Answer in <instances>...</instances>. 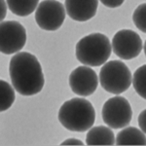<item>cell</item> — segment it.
Masks as SVG:
<instances>
[{
    "label": "cell",
    "instance_id": "52a82bcc",
    "mask_svg": "<svg viewBox=\"0 0 146 146\" xmlns=\"http://www.w3.org/2000/svg\"><path fill=\"white\" fill-rule=\"evenodd\" d=\"M0 50L4 55L19 53L27 43V30L17 21H3L0 23Z\"/></svg>",
    "mask_w": 146,
    "mask_h": 146
},
{
    "label": "cell",
    "instance_id": "ba28073f",
    "mask_svg": "<svg viewBox=\"0 0 146 146\" xmlns=\"http://www.w3.org/2000/svg\"><path fill=\"white\" fill-rule=\"evenodd\" d=\"M111 45L115 55L125 60L136 58L143 48L140 36L131 29L119 30L113 36Z\"/></svg>",
    "mask_w": 146,
    "mask_h": 146
},
{
    "label": "cell",
    "instance_id": "9c48e42d",
    "mask_svg": "<svg viewBox=\"0 0 146 146\" xmlns=\"http://www.w3.org/2000/svg\"><path fill=\"white\" fill-rule=\"evenodd\" d=\"M70 89L74 94L81 96H89L96 91L98 77L90 66L81 65L70 73L68 78Z\"/></svg>",
    "mask_w": 146,
    "mask_h": 146
},
{
    "label": "cell",
    "instance_id": "8fae6325",
    "mask_svg": "<svg viewBox=\"0 0 146 146\" xmlns=\"http://www.w3.org/2000/svg\"><path fill=\"white\" fill-rule=\"evenodd\" d=\"M86 144L90 146L115 144V135L112 129L105 126L92 127L86 136Z\"/></svg>",
    "mask_w": 146,
    "mask_h": 146
},
{
    "label": "cell",
    "instance_id": "4fadbf2b",
    "mask_svg": "<svg viewBox=\"0 0 146 146\" xmlns=\"http://www.w3.org/2000/svg\"><path fill=\"white\" fill-rule=\"evenodd\" d=\"M8 8L19 17H27L38 7L39 0H6Z\"/></svg>",
    "mask_w": 146,
    "mask_h": 146
},
{
    "label": "cell",
    "instance_id": "3957f363",
    "mask_svg": "<svg viewBox=\"0 0 146 146\" xmlns=\"http://www.w3.org/2000/svg\"><path fill=\"white\" fill-rule=\"evenodd\" d=\"M112 45L106 35L92 33L83 37L75 47V56L79 62L87 66H100L110 58Z\"/></svg>",
    "mask_w": 146,
    "mask_h": 146
},
{
    "label": "cell",
    "instance_id": "30bf717a",
    "mask_svg": "<svg viewBox=\"0 0 146 146\" xmlns=\"http://www.w3.org/2000/svg\"><path fill=\"white\" fill-rule=\"evenodd\" d=\"M65 10L76 22H87L96 16L98 0H65Z\"/></svg>",
    "mask_w": 146,
    "mask_h": 146
},
{
    "label": "cell",
    "instance_id": "e0dca14e",
    "mask_svg": "<svg viewBox=\"0 0 146 146\" xmlns=\"http://www.w3.org/2000/svg\"><path fill=\"white\" fill-rule=\"evenodd\" d=\"M101 3L107 8H118L125 2V0H100Z\"/></svg>",
    "mask_w": 146,
    "mask_h": 146
},
{
    "label": "cell",
    "instance_id": "ac0fdd59",
    "mask_svg": "<svg viewBox=\"0 0 146 146\" xmlns=\"http://www.w3.org/2000/svg\"><path fill=\"white\" fill-rule=\"evenodd\" d=\"M138 125H139V128L141 131L146 135V109L140 112V114L138 115Z\"/></svg>",
    "mask_w": 146,
    "mask_h": 146
},
{
    "label": "cell",
    "instance_id": "2e32d148",
    "mask_svg": "<svg viewBox=\"0 0 146 146\" xmlns=\"http://www.w3.org/2000/svg\"><path fill=\"white\" fill-rule=\"evenodd\" d=\"M133 22L136 28L146 33V3L138 5L133 11Z\"/></svg>",
    "mask_w": 146,
    "mask_h": 146
},
{
    "label": "cell",
    "instance_id": "7c38bea8",
    "mask_svg": "<svg viewBox=\"0 0 146 146\" xmlns=\"http://www.w3.org/2000/svg\"><path fill=\"white\" fill-rule=\"evenodd\" d=\"M116 145H146V135L135 127H125L115 138Z\"/></svg>",
    "mask_w": 146,
    "mask_h": 146
},
{
    "label": "cell",
    "instance_id": "9a60e30c",
    "mask_svg": "<svg viewBox=\"0 0 146 146\" xmlns=\"http://www.w3.org/2000/svg\"><path fill=\"white\" fill-rule=\"evenodd\" d=\"M133 86L136 94L146 100V64L141 65L133 73Z\"/></svg>",
    "mask_w": 146,
    "mask_h": 146
},
{
    "label": "cell",
    "instance_id": "277c9868",
    "mask_svg": "<svg viewBox=\"0 0 146 146\" xmlns=\"http://www.w3.org/2000/svg\"><path fill=\"white\" fill-rule=\"evenodd\" d=\"M100 83L109 94L120 95L126 92L133 83L131 70L121 60H110L103 64L100 72Z\"/></svg>",
    "mask_w": 146,
    "mask_h": 146
},
{
    "label": "cell",
    "instance_id": "5b68a950",
    "mask_svg": "<svg viewBox=\"0 0 146 146\" xmlns=\"http://www.w3.org/2000/svg\"><path fill=\"white\" fill-rule=\"evenodd\" d=\"M101 116L105 125L111 129H123L133 119V109L127 98L115 96L104 102Z\"/></svg>",
    "mask_w": 146,
    "mask_h": 146
},
{
    "label": "cell",
    "instance_id": "8992f818",
    "mask_svg": "<svg viewBox=\"0 0 146 146\" xmlns=\"http://www.w3.org/2000/svg\"><path fill=\"white\" fill-rule=\"evenodd\" d=\"M66 16L65 6L56 0H44L35 11V21L40 28L56 31L62 25Z\"/></svg>",
    "mask_w": 146,
    "mask_h": 146
},
{
    "label": "cell",
    "instance_id": "5bb4252c",
    "mask_svg": "<svg viewBox=\"0 0 146 146\" xmlns=\"http://www.w3.org/2000/svg\"><path fill=\"white\" fill-rule=\"evenodd\" d=\"M14 87L8 82L1 80L0 82V108L1 111H6L13 105L15 101V91Z\"/></svg>",
    "mask_w": 146,
    "mask_h": 146
},
{
    "label": "cell",
    "instance_id": "6da1fadb",
    "mask_svg": "<svg viewBox=\"0 0 146 146\" xmlns=\"http://www.w3.org/2000/svg\"><path fill=\"white\" fill-rule=\"evenodd\" d=\"M12 85L20 95L29 96L39 94L45 84L43 70L37 58L28 52H19L9 64Z\"/></svg>",
    "mask_w": 146,
    "mask_h": 146
},
{
    "label": "cell",
    "instance_id": "44dd1931",
    "mask_svg": "<svg viewBox=\"0 0 146 146\" xmlns=\"http://www.w3.org/2000/svg\"><path fill=\"white\" fill-rule=\"evenodd\" d=\"M143 49H144V53H145V56H146V41L144 43V46H143Z\"/></svg>",
    "mask_w": 146,
    "mask_h": 146
},
{
    "label": "cell",
    "instance_id": "7a4b0ae2",
    "mask_svg": "<svg viewBox=\"0 0 146 146\" xmlns=\"http://www.w3.org/2000/svg\"><path fill=\"white\" fill-rule=\"evenodd\" d=\"M58 118L68 131L84 133L95 124L96 110L90 101L84 98H73L60 106Z\"/></svg>",
    "mask_w": 146,
    "mask_h": 146
},
{
    "label": "cell",
    "instance_id": "ffe728a7",
    "mask_svg": "<svg viewBox=\"0 0 146 146\" xmlns=\"http://www.w3.org/2000/svg\"><path fill=\"white\" fill-rule=\"evenodd\" d=\"M0 5H1V22H3L7 15V8H8V4H7L6 0H0Z\"/></svg>",
    "mask_w": 146,
    "mask_h": 146
},
{
    "label": "cell",
    "instance_id": "d6986e66",
    "mask_svg": "<svg viewBox=\"0 0 146 146\" xmlns=\"http://www.w3.org/2000/svg\"><path fill=\"white\" fill-rule=\"evenodd\" d=\"M62 145H84V143L82 142L80 139H77V138H67L66 140H64L63 142H62Z\"/></svg>",
    "mask_w": 146,
    "mask_h": 146
}]
</instances>
